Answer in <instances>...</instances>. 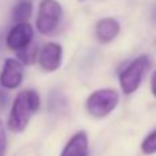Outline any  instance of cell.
Returning a JSON list of instances; mask_svg holds the SVG:
<instances>
[{
	"label": "cell",
	"mask_w": 156,
	"mask_h": 156,
	"mask_svg": "<svg viewBox=\"0 0 156 156\" xmlns=\"http://www.w3.org/2000/svg\"><path fill=\"white\" fill-rule=\"evenodd\" d=\"M33 12V5L32 2L29 0H19L12 10V19L16 23H22V22H27V19L32 16Z\"/></svg>",
	"instance_id": "30bf717a"
},
{
	"label": "cell",
	"mask_w": 156,
	"mask_h": 156,
	"mask_svg": "<svg viewBox=\"0 0 156 156\" xmlns=\"http://www.w3.org/2000/svg\"><path fill=\"white\" fill-rule=\"evenodd\" d=\"M81 2H83V0H81Z\"/></svg>",
	"instance_id": "9a60e30c"
},
{
	"label": "cell",
	"mask_w": 156,
	"mask_h": 156,
	"mask_svg": "<svg viewBox=\"0 0 156 156\" xmlns=\"http://www.w3.org/2000/svg\"><path fill=\"white\" fill-rule=\"evenodd\" d=\"M62 54H63L62 47L58 43H47L38 51L37 62L44 71L52 73V71H56L60 67Z\"/></svg>",
	"instance_id": "52a82bcc"
},
{
	"label": "cell",
	"mask_w": 156,
	"mask_h": 156,
	"mask_svg": "<svg viewBox=\"0 0 156 156\" xmlns=\"http://www.w3.org/2000/svg\"><path fill=\"white\" fill-rule=\"evenodd\" d=\"M18 54V58H19V62L22 63V65H33L36 60V56L38 58V54L37 51H36V48H32L29 51V48L23 49V51H19L16 52Z\"/></svg>",
	"instance_id": "7c38bea8"
},
{
	"label": "cell",
	"mask_w": 156,
	"mask_h": 156,
	"mask_svg": "<svg viewBox=\"0 0 156 156\" xmlns=\"http://www.w3.org/2000/svg\"><path fill=\"white\" fill-rule=\"evenodd\" d=\"M151 89H152V93L156 97V71L152 74V80H151Z\"/></svg>",
	"instance_id": "5bb4252c"
},
{
	"label": "cell",
	"mask_w": 156,
	"mask_h": 156,
	"mask_svg": "<svg viewBox=\"0 0 156 156\" xmlns=\"http://www.w3.org/2000/svg\"><path fill=\"white\" fill-rule=\"evenodd\" d=\"M121 25L114 18H103L96 23V38L103 44H108L118 37Z\"/></svg>",
	"instance_id": "9c48e42d"
},
{
	"label": "cell",
	"mask_w": 156,
	"mask_h": 156,
	"mask_svg": "<svg viewBox=\"0 0 156 156\" xmlns=\"http://www.w3.org/2000/svg\"><path fill=\"white\" fill-rule=\"evenodd\" d=\"M25 77V67L18 59L8 58L4 60L2 73H0V85L4 89H16L22 83Z\"/></svg>",
	"instance_id": "8992f818"
},
{
	"label": "cell",
	"mask_w": 156,
	"mask_h": 156,
	"mask_svg": "<svg viewBox=\"0 0 156 156\" xmlns=\"http://www.w3.org/2000/svg\"><path fill=\"white\" fill-rule=\"evenodd\" d=\"M33 36H34V30H33L32 25L29 22L16 23L8 32L7 38H5V44L12 51L16 52L23 51V49L29 48V45L32 44Z\"/></svg>",
	"instance_id": "5b68a950"
},
{
	"label": "cell",
	"mask_w": 156,
	"mask_h": 156,
	"mask_svg": "<svg viewBox=\"0 0 156 156\" xmlns=\"http://www.w3.org/2000/svg\"><path fill=\"white\" fill-rule=\"evenodd\" d=\"M149 56L141 55L129 63L119 73V85L125 94H132L140 88L147 70L149 69Z\"/></svg>",
	"instance_id": "3957f363"
},
{
	"label": "cell",
	"mask_w": 156,
	"mask_h": 156,
	"mask_svg": "<svg viewBox=\"0 0 156 156\" xmlns=\"http://www.w3.org/2000/svg\"><path fill=\"white\" fill-rule=\"evenodd\" d=\"M119 103V94L116 90L110 88H103L92 92L85 103L86 111L93 118L101 119L110 115Z\"/></svg>",
	"instance_id": "7a4b0ae2"
},
{
	"label": "cell",
	"mask_w": 156,
	"mask_h": 156,
	"mask_svg": "<svg viewBox=\"0 0 156 156\" xmlns=\"http://www.w3.org/2000/svg\"><path fill=\"white\" fill-rule=\"evenodd\" d=\"M40 108V96L33 89H25L15 96L7 119V127L12 133H22Z\"/></svg>",
	"instance_id": "6da1fadb"
},
{
	"label": "cell",
	"mask_w": 156,
	"mask_h": 156,
	"mask_svg": "<svg viewBox=\"0 0 156 156\" xmlns=\"http://www.w3.org/2000/svg\"><path fill=\"white\" fill-rule=\"evenodd\" d=\"M141 151L144 155L156 154V129L152 130L141 143Z\"/></svg>",
	"instance_id": "8fae6325"
},
{
	"label": "cell",
	"mask_w": 156,
	"mask_h": 156,
	"mask_svg": "<svg viewBox=\"0 0 156 156\" xmlns=\"http://www.w3.org/2000/svg\"><path fill=\"white\" fill-rule=\"evenodd\" d=\"M7 152V132L5 126L0 119V156H5Z\"/></svg>",
	"instance_id": "4fadbf2b"
},
{
	"label": "cell",
	"mask_w": 156,
	"mask_h": 156,
	"mask_svg": "<svg viewBox=\"0 0 156 156\" xmlns=\"http://www.w3.org/2000/svg\"><path fill=\"white\" fill-rule=\"evenodd\" d=\"M88 154H89L88 133L83 132V130H80L67 141V144L60 152V156H88Z\"/></svg>",
	"instance_id": "ba28073f"
},
{
	"label": "cell",
	"mask_w": 156,
	"mask_h": 156,
	"mask_svg": "<svg viewBox=\"0 0 156 156\" xmlns=\"http://www.w3.org/2000/svg\"><path fill=\"white\" fill-rule=\"evenodd\" d=\"M62 5L56 0H43L38 5V12L36 18V27L44 36L51 34L56 30L62 21Z\"/></svg>",
	"instance_id": "277c9868"
}]
</instances>
